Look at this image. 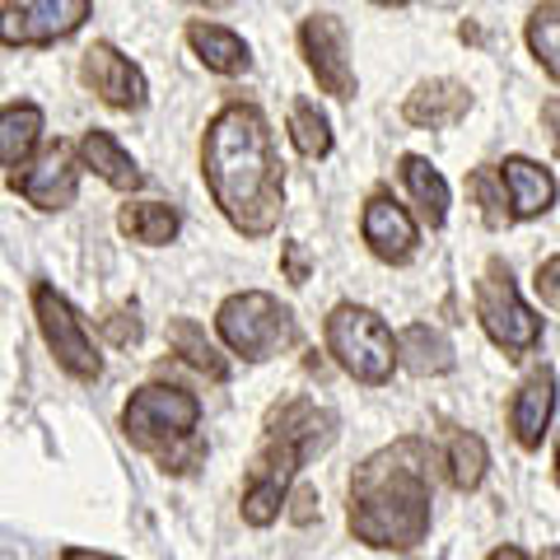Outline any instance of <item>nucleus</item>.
<instances>
[{
    "label": "nucleus",
    "mask_w": 560,
    "mask_h": 560,
    "mask_svg": "<svg viewBox=\"0 0 560 560\" xmlns=\"http://www.w3.org/2000/svg\"><path fill=\"white\" fill-rule=\"evenodd\" d=\"M187 5H201V10H224L230 0H187Z\"/></svg>",
    "instance_id": "nucleus-35"
},
{
    "label": "nucleus",
    "mask_w": 560,
    "mask_h": 560,
    "mask_svg": "<svg viewBox=\"0 0 560 560\" xmlns=\"http://www.w3.org/2000/svg\"><path fill=\"white\" fill-rule=\"evenodd\" d=\"M80 80L117 113H140L145 108V94H150L145 75H140V66L131 57H121L113 43H94L90 51H84L80 57Z\"/></svg>",
    "instance_id": "nucleus-12"
},
{
    "label": "nucleus",
    "mask_w": 560,
    "mask_h": 560,
    "mask_svg": "<svg viewBox=\"0 0 560 560\" xmlns=\"http://www.w3.org/2000/svg\"><path fill=\"white\" fill-rule=\"evenodd\" d=\"M201 425V401L197 393L187 388H173V383H145V388H136L127 411H121V430H127V440L136 448L154 453V458H164L168 448L187 444L191 434Z\"/></svg>",
    "instance_id": "nucleus-6"
},
{
    "label": "nucleus",
    "mask_w": 560,
    "mask_h": 560,
    "mask_svg": "<svg viewBox=\"0 0 560 560\" xmlns=\"http://www.w3.org/2000/svg\"><path fill=\"white\" fill-rule=\"evenodd\" d=\"M500 183H504V197H510V215L514 220L547 215L551 201H556V178L541 164L523 160V154H514V160L500 164Z\"/></svg>",
    "instance_id": "nucleus-16"
},
{
    "label": "nucleus",
    "mask_w": 560,
    "mask_h": 560,
    "mask_svg": "<svg viewBox=\"0 0 560 560\" xmlns=\"http://www.w3.org/2000/svg\"><path fill=\"white\" fill-rule=\"evenodd\" d=\"M467 113H471V94H467V84H458V80L416 84V90L407 94V108H401V117H407L411 127H430V131L453 127V121H463Z\"/></svg>",
    "instance_id": "nucleus-15"
},
{
    "label": "nucleus",
    "mask_w": 560,
    "mask_h": 560,
    "mask_svg": "<svg viewBox=\"0 0 560 560\" xmlns=\"http://www.w3.org/2000/svg\"><path fill=\"white\" fill-rule=\"evenodd\" d=\"M187 47L197 51V61H201L206 70H215V75H243V70L253 66L248 43H243L234 28H224V24L191 20V24H187Z\"/></svg>",
    "instance_id": "nucleus-17"
},
{
    "label": "nucleus",
    "mask_w": 560,
    "mask_h": 560,
    "mask_svg": "<svg viewBox=\"0 0 560 560\" xmlns=\"http://www.w3.org/2000/svg\"><path fill=\"white\" fill-rule=\"evenodd\" d=\"M556 477H560V440H556Z\"/></svg>",
    "instance_id": "nucleus-38"
},
{
    "label": "nucleus",
    "mask_w": 560,
    "mask_h": 560,
    "mask_svg": "<svg viewBox=\"0 0 560 560\" xmlns=\"http://www.w3.org/2000/svg\"><path fill=\"white\" fill-rule=\"evenodd\" d=\"M486 560H528V556H523L518 547H495V551H490Z\"/></svg>",
    "instance_id": "nucleus-34"
},
{
    "label": "nucleus",
    "mask_w": 560,
    "mask_h": 560,
    "mask_svg": "<svg viewBox=\"0 0 560 560\" xmlns=\"http://www.w3.org/2000/svg\"><path fill=\"white\" fill-rule=\"evenodd\" d=\"M327 355L341 364V370L364 383V388H383L393 378V364H397V341L388 323L378 318L374 308L364 304H337L327 313Z\"/></svg>",
    "instance_id": "nucleus-4"
},
{
    "label": "nucleus",
    "mask_w": 560,
    "mask_h": 560,
    "mask_svg": "<svg viewBox=\"0 0 560 560\" xmlns=\"http://www.w3.org/2000/svg\"><path fill=\"white\" fill-rule=\"evenodd\" d=\"M551 416H556V374L551 370H537V374L523 378V388L510 401V430H514V440L523 448H537L541 434H547V425H551Z\"/></svg>",
    "instance_id": "nucleus-14"
},
{
    "label": "nucleus",
    "mask_w": 560,
    "mask_h": 560,
    "mask_svg": "<svg viewBox=\"0 0 560 560\" xmlns=\"http://www.w3.org/2000/svg\"><path fill=\"white\" fill-rule=\"evenodd\" d=\"M401 183H407L411 201L420 206V220H425L430 230H440L448 220V183L440 178V168L430 160H420V154H407V160H401Z\"/></svg>",
    "instance_id": "nucleus-22"
},
{
    "label": "nucleus",
    "mask_w": 560,
    "mask_h": 560,
    "mask_svg": "<svg viewBox=\"0 0 560 560\" xmlns=\"http://www.w3.org/2000/svg\"><path fill=\"white\" fill-rule=\"evenodd\" d=\"M541 560H560V547H551V551H541Z\"/></svg>",
    "instance_id": "nucleus-36"
},
{
    "label": "nucleus",
    "mask_w": 560,
    "mask_h": 560,
    "mask_svg": "<svg viewBox=\"0 0 560 560\" xmlns=\"http://www.w3.org/2000/svg\"><path fill=\"white\" fill-rule=\"evenodd\" d=\"M168 346L178 350V355H183L197 374H206L210 383H230V360H224V355H220V346L201 331V323L173 318V323H168Z\"/></svg>",
    "instance_id": "nucleus-23"
},
{
    "label": "nucleus",
    "mask_w": 560,
    "mask_h": 560,
    "mask_svg": "<svg viewBox=\"0 0 560 560\" xmlns=\"http://www.w3.org/2000/svg\"><path fill=\"white\" fill-rule=\"evenodd\" d=\"M43 108L38 103H5L0 108V168H24L38 154Z\"/></svg>",
    "instance_id": "nucleus-19"
},
{
    "label": "nucleus",
    "mask_w": 560,
    "mask_h": 560,
    "mask_svg": "<svg viewBox=\"0 0 560 560\" xmlns=\"http://www.w3.org/2000/svg\"><path fill=\"white\" fill-rule=\"evenodd\" d=\"M541 121L551 127V145H556V154H560V94L547 103V108H541Z\"/></svg>",
    "instance_id": "nucleus-32"
},
{
    "label": "nucleus",
    "mask_w": 560,
    "mask_h": 560,
    "mask_svg": "<svg viewBox=\"0 0 560 560\" xmlns=\"http://www.w3.org/2000/svg\"><path fill=\"white\" fill-rule=\"evenodd\" d=\"M290 140H294V150H300L304 160H327L331 154V127H327V117L318 113V103L300 98L290 108Z\"/></svg>",
    "instance_id": "nucleus-25"
},
{
    "label": "nucleus",
    "mask_w": 560,
    "mask_h": 560,
    "mask_svg": "<svg viewBox=\"0 0 560 560\" xmlns=\"http://www.w3.org/2000/svg\"><path fill=\"white\" fill-rule=\"evenodd\" d=\"M533 285H537V294H541V304L560 308V253H556V257H547V261H541Z\"/></svg>",
    "instance_id": "nucleus-29"
},
{
    "label": "nucleus",
    "mask_w": 560,
    "mask_h": 560,
    "mask_svg": "<svg viewBox=\"0 0 560 560\" xmlns=\"http://www.w3.org/2000/svg\"><path fill=\"white\" fill-rule=\"evenodd\" d=\"M117 230L127 234L131 243H145V248H164V243L178 238L183 220L178 210H173L168 201H127L117 215Z\"/></svg>",
    "instance_id": "nucleus-21"
},
{
    "label": "nucleus",
    "mask_w": 560,
    "mask_h": 560,
    "mask_svg": "<svg viewBox=\"0 0 560 560\" xmlns=\"http://www.w3.org/2000/svg\"><path fill=\"white\" fill-rule=\"evenodd\" d=\"M215 331L238 360H253V364L276 360L280 350H290L294 341H300V323H294V313L267 290L230 294V300L220 304V313H215Z\"/></svg>",
    "instance_id": "nucleus-5"
},
{
    "label": "nucleus",
    "mask_w": 560,
    "mask_h": 560,
    "mask_svg": "<svg viewBox=\"0 0 560 560\" xmlns=\"http://www.w3.org/2000/svg\"><path fill=\"white\" fill-rule=\"evenodd\" d=\"M374 5H407V0H374Z\"/></svg>",
    "instance_id": "nucleus-37"
},
{
    "label": "nucleus",
    "mask_w": 560,
    "mask_h": 560,
    "mask_svg": "<svg viewBox=\"0 0 560 560\" xmlns=\"http://www.w3.org/2000/svg\"><path fill=\"white\" fill-rule=\"evenodd\" d=\"M285 276L294 280V285H304L308 280V257H304L300 243H285Z\"/></svg>",
    "instance_id": "nucleus-31"
},
{
    "label": "nucleus",
    "mask_w": 560,
    "mask_h": 560,
    "mask_svg": "<svg viewBox=\"0 0 560 560\" xmlns=\"http://www.w3.org/2000/svg\"><path fill=\"white\" fill-rule=\"evenodd\" d=\"M300 51L308 70L318 75L323 94L331 98H355V66H350L346 51V24L337 14H308L300 28Z\"/></svg>",
    "instance_id": "nucleus-11"
},
{
    "label": "nucleus",
    "mask_w": 560,
    "mask_h": 560,
    "mask_svg": "<svg viewBox=\"0 0 560 560\" xmlns=\"http://www.w3.org/2000/svg\"><path fill=\"white\" fill-rule=\"evenodd\" d=\"M80 150H70L66 140H57V145H47L38 150L24 168H14L10 173V191H20V197L28 206H38V210H66V206H75L80 197Z\"/></svg>",
    "instance_id": "nucleus-10"
},
{
    "label": "nucleus",
    "mask_w": 560,
    "mask_h": 560,
    "mask_svg": "<svg viewBox=\"0 0 560 560\" xmlns=\"http://www.w3.org/2000/svg\"><path fill=\"white\" fill-rule=\"evenodd\" d=\"M61 560H117V556H108V551H90V547H66Z\"/></svg>",
    "instance_id": "nucleus-33"
},
{
    "label": "nucleus",
    "mask_w": 560,
    "mask_h": 560,
    "mask_svg": "<svg viewBox=\"0 0 560 560\" xmlns=\"http://www.w3.org/2000/svg\"><path fill=\"white\" fill-rule=\"evenodd\" d=\"M360 234H364V243H370V253L378 261H393V267L411 261L416 243H420V230H416V220L407 215V206H397L388 191H378V197L364 201Z\"/></svg>",
    "instance_id": "nucleus-13"
},
{
    "label": "nucleus",
    "mask_w": 560,
    "mask_h": 560,
    "mask_svg": "<svg viewBox=\"0 0 560 560\" xmlns=\"http://www.w3.org/2000/svg\"><path fill=\"white\" fill-rule=\"evenodd\" d=\"M528 47H533V57L541 61V70H547V75L560 84V0H547V5L533 10Z\"/></svg>",
    "instance_id": "nucleus-26"
},
{
    "label": "nucleus",
    "mask_w": 560,
    "mask_h": 560,
    "mask_svg": "<svg viewBox=\"0 0 560 560\" xmlns=\"http://www.w3.org/2000/svg\"><path fill=\"white\" fill-rule=\"evenodd\" d=\"M477 318L486 327V337L510 355H523L541 341V318L518 300V285L504 261H490L486 276L477 280Z\"/></svg>",
    "instance_id": "nucleus-8"
},
{
    "label": "nucleus",
    "mask_w": 560,
    "mask_h": 560,
    "mask_svg": "<svg viewBox=\"0 0 560 560\" xmlns=\"http://www.w3.org/2000/svg\"><path fill=\"white\" fill-rule=\"evenodd\" d=\"M103 337H108L113 346H136L140 341V318L131 308H113V313H103Z\"/></svg>",
    "instance_id": "nucleus-28"
},
{
    "label": "nucleus",
    "mask_w": 560,
    "mask_h": 560,
    "mask_svg": "<svg viewBox=\"0 0 560 560\" xmlns=\"http://www.w3.org/2000/svg\"><path fill=\"white\" fill-rule=\"evenodd\" d=\"M75 150H80V164H84V168H94L98 178L108 183V187H117V191H136L140 183H145V173H140L131 154L117 145V136H113V131H98V127H94V131H84Z\"/></svg>",
    "instance_id": "nucleus-18"
},
{
    "label": "nucleus",
    "mask_w": 560,
    "mask_h": 560,
    "mask_svg": "<svg viewBox=\"0 0 560 560\" xmlns=\"http://www.w3.org/2000/svg\"><path fill=\"white\" fill-rule=\"evenodd\" d=\"M467 191L477 197V206H481V220H486V230H504L514 215L504 210V183H500V173L495 168H477L467 178Z\"/></svg>",
    "instance_id": "nucleus-27"
},
{
    "label": "nucleus",
    "mask_w": 560,
    "mask_h": 560,
    "mask_svg": "<svg viewBox=\"0 0 560 560\" xmlns=\"http://www.w3.org/2000/svg\"><path fill=\"white\" fill-rule=\"evenodd\" d=\"M331 440H337V416L313 407L308 397H290L285 407H276L267 416V448L257 453V463L248 467V486H243V523L271 528L290 500L294 471L331 448Z\"/></svg>",
    "instance_id": "nucleus-3"
},
{
    "label": "nucleus",
    "mask_w": 560,
    "mask_h": 560,
    "mask_svg": "<svg viewBox=\"0 0 560 560\" xmlns=\"http://www.w3.org/2000/svg\"><path fill=\"white\" fill-rule=\"evenodd\" d=\"M486 467H490V453L481 444V434L453 430L448 434V481L458 490H477L486 481Z\"/></svg>",
    "instance_id": "nucleus-24"
},
{
    "label": "nucleus",
    "mask_w": 560,
    "mask_h": 560,
    "mask_svg": "<svg viewBox=\"0 0 560 560\" xmlns=\"http://www.w3.org/2000/svg\"><path fill=\"white\" fill-rule=\"evenodd\" d=\"M397 364L411 370L416 378H434V374H448L453 370V346L440 327L430 323H411L407 331L397 337Z\"/></svg>",
    "instance_id": "nucleus-20"
},
{
    "label": "nucleus",
    "mask_w": 560,
    "mask_h": 560,
    "mask_svg": "<svg viewBox=\"0 0 560 560\" xmlns=\"http://www.w3.org/2000/svg\"><path fill=\"white\" fill-rule=\"evenodd\" d=\"M201 173L210 201L243 238H267L285 206V164L271 127L253 103H230L210 117L201 140Z\"/></svg>",
    "instance_id": "nucleus-1"
},
{
    "label": "nucleus",
    "mask_w": 560,
    "mask_h": 560,
    "mask_svg": "<svg viewBox=\"0 0 560 560\" xmlns=\"http://www.w3.org/2000/svg\"><path fill=\"white\" fill-rule=\"evenodd\" d=\"M434 444L397 440L364 458L350 477V533L374 551H411L430 533Z\"/></svg>",
    "instance_id": "nucleus-2"
},
{
    "label": "nucleus",
    "mask_w": 560,
    "mask_h": 560,
    "mask_svg": "<svg viewBox=\"0 0 560 560\" xmlns=\"http://www.w3.org/2000/svg\"><path fill=\"white\" fill-rule=\"evenodd\" d=\"M294 510H290V518L294 523H313V518H318V490H313V486H300V490H294Z\"/></svg>",
    "instance_id": "nucleus-30"
},
{
    "label": "nucleus",
    "mask_w": 560,
    "mask_h": 560,
    "mask_svg": "<svg viewBox=\"0 0 560 560\" xmlns=\"http://www.w3.org/2000/svg\"><path fill=\"white\" fill-rule=\"evenodd\" d=\"M33 318H38V331L51 350V360H57L75 383H94L103 374V360H98L90 327H84V318L70 308L66 294H57L47 280L33 285Z\"/></svg>",
    "instance_id": "nucleus-7"
},
{
    "label": "nucleus",
    "mask_w": 560,
    "mask_h": 560,
    "mask_svg": "<svg viewBox=\"0 0 560 560\" xmlns=\"http://www.w3.org/2000/svg\"><path fill=\"white\" fill-rule=\"evenodd\" d=\"M90 0H5L0 5V47H47L80 33Z\"/></svg>",
    "instance_id": "nucleus-9"
}]
</instances>
